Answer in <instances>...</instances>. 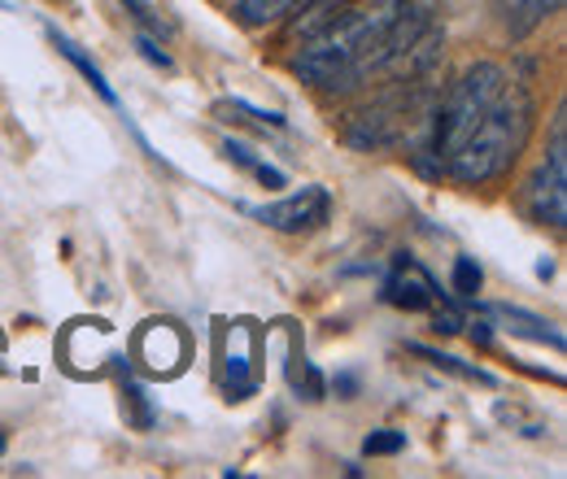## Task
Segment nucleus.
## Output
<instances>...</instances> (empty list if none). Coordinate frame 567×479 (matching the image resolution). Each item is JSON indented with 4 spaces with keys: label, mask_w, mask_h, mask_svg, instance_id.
I'll return each mask as SVG.
<instances>
[{
    "label": "nucleus",
    "mask_w": 567,
    "mask_h": 479,
    "mask_svg": "<svg viewBox=\"0 0 567 479\" xmlns=\"http://www.w3.org/2000/svg\"><path fill=\"white\" fill-rule=\"evenodd\" d=\"M398 0H380L375 9H341L332 22L306 35L301 53L292 58V70L301 83L328 87V92H350L358 83L371 79L375 53L393 27Z\"/></svg>",
    "instance_id": "nucleus-1"
},
{
    "label": "nucleus",
    "mask_w": 567,
    "mask_h": 479,
    "mask_svg": "<svg viewBox=\"0 0 567 479\" xmlns=\"http://www.w3.org/2000/svg\"><path fill=\"white\" fill-rule=\"evenodd\" d=\"M533 127H537V101H533V92L519 87V83H506L497 92V101L489 105V114L476 123V132L445 157V175L454 184H467V188H481L489 179H502L519 162V153L528 148Z\"/></svg>",
    "instance_id": "nucleus-2"
},
{
    "label": "nucleus",
    "mask_w": 567,
    "mask_h": 479,
    "mask_svg": "<svg viewBox=\"0 0 567 479\" xmlns=\"http://www.w3.org/2000/svg\"><path fill=\"white\" fill-rule=\"evenodd\" d=\"M506 87V70L497 62H476L458 74V83L450 87L445 105H436L432 114V132H427V148L445 170V157L476 132V123L489 114V105L497 101V92Z\"/></svg>",
    "instance_id": "nucleus-3"
},
{
    "label": "nucleus",
    "mask_w": 567,
    "mask_h": 479,
    "mask_svg": "<svg viewBox=\"0 0 567 479\" xmlns=\"http://www.w3.org/2000/svg\"><path fill=\"white\" fill-rule=\"evenodd\" d=\"M524 209L542 222V227H567V144H564V110L555 114L550 127V153L542 157V166L533 170V179L524 184Z\"/></svg>",
    "instance_id": "nucleus-4"
},
{
    "label": "nucleus",
    "mask_w": 567,
    "mask_h": 479,
    "mask_svg": "<svg viewBox=\"0 0 567 479\" xmlns=\"http://www.w3.org/2000/svg\"><path fill=\"white\" fill-rule=\"evenodd\" d=\"M262 341H258V323L249 319H236V323H223V393L227 402H249L262 384V371H258V357Z\"/></svg>",
    "instance_id": "nucleus-5"
},
{
    "label": "nucleus",
    "mask_w": 567,
    "mask_h": 479,
    "mask_svg": "<svg viewBox=\"0 0 567 479\" xmlns=\"http://www.w3.org/2000/svg\"><path fill=\"white\" fill-rule=\"evenodd\" d=\"M132 353L153 379H175L188 366V332L171 319H153L136 332Z\"/></svg>",
    "instance_id": "nucleus-6"
},
{
    "label": "nucleus",
    "mask_w": 567,
    "mask_h": 479,
    "mask_svg": "<svg viewBox=\"0 0 567 479\" xmlns=\"http://www.w3.org/2000/svg\"><path fill=\"white\" fill-rule=\"evenodd\" d=\"M245 214L258 218V222H267L271 231L297 236V231H315V227L328 222L332 197H328V188H301V192L284 197V201H276V206H245Z\"/></svg>",
    "instance_id": "nucleus-7"
},
{
    "label": "nucleus",
    "mask_w": 567,
    "mask_h": 479,
    "mask_svg": "<svg viewBox=\"0 0 567 479\" xmlns=\"http://www.w3.org/2000/svg\"><path fill=\"white\" fill-rule=\"evenodd\" d=\"M110 336L114 327L105 319H79L66 327V341H62V357H66V371L87 379V375H101L105 362H114L110 353Z\"/></svg>",
    "instance_id": "nucleus-8"
},
{
    "label": "nucleus",
    "mask_w": 567,
    "mask_h": 479,
    "mask_svg": "<svg viewBox=\"0 0 567 479\" xmlns=\"http://www.w3.org/2000/svg\"><path fill=\"white\" fill-rule=\"evenodd\" d=\"M384 305H393V310H406V314H420V310H432L445 292L436 288V279L415 262V258H398L393 262V271L384 279Z\"/></svg>",
    "instance_id": "nucleus-9"
},
{
    "label": "nucleus",
    "mask_w": 567,
    "mask_h": 479,
    "mask_svg": "<svg viewBox=\"0 0 567 479\" xmlns=\"http://www.w3.org/2000/svg\"><path fill=\"white\" fill-rule=\"evenodd\" d=\"M276 336L284 344V379H288V388L297 393V397H306V402H323V375L310 366V357H306V336H301V327L292 323V319H280L276 323Z\"/></svg>",
    "instance_id": "nucleus-10"
},
{
    "label": "nucleus",
    "mask_w": 567,
    "mask_h": 479,
    "mask_svg": "<svg viewBox=\"0 0 567 479\" xmlns=\"http://www.w3.org/2000/svg\"><path fill=\"white\" fill-rule=\"evenodd\" d=\"M476 314H485V319H497V323H506V332L511 336H524V341H537V344H550L555 353H564V332L555 327V323H546V319H537V314H528V310H519V305H481L476 301Z\"/></svg>",
    "instance_id": "nucleus-11"
},
{
    "label": "nucleus",
    "mask_w": 567,
    "mask_h": 479,
    "mask_svg": "<svg viewBox=\"0 0 567 479\" xmlns=\"http://www.w3.org/2000/svg\"><path fill=\"white\" fill-rule=\"evenodd\" d=\"M489 4H494V18L511 40H528L559 9V0H489Z\"/></svg>",
    "instance_id": "nucleus-12"
},
{
    "label": "nucleus",
    "mask_w": 567,
    "mask_h": 479,
    "mask_svg": "<svg viewBox=\"0 0 567 479\" xmlns=\"http://www.w3.org/2000/svg\"><path fill=\"white\" fill-rule=\"evenodd\" d=\"M44 35H49V44H53V49H58V53H62V58H66V62H71V66L87 79V83H92V92H96L105 105H114V110H118V92L110 87V79L101 74V66H96V62H92V58H87L79 44H74L71 35H62L53 22H44Z\"/></svg>",
    "instance_id": "nucleus-13"
},
{
    "label": "nucleus",
    "mask_w": 567,
    "mask_h": 479,
    "mask_svg": "<svg viewBox=\"0 0 567 479\" xmlns=\"http://www.w3.org/2000/svg\"><path fill=\"white\" fill-rule=\"evenodd\" d=\"M411 353H415V357H424V362H432L436 371H450V375L467 379V384H481V388H497V375H489L485 366H472V362L454 357V353H441V348H427V344H411Z\"/></svg>",
    "instance_id": "nucleus-14"
},
{
    "label": "nucleus",
    "mask_w": 567,
    "mask_h": 479,
    "mask_svg": "<svg viewBox=\"0 0 567 479\" xmlns=\"http://www.w3.org/2000/svg\"><path fill=\"white\" fill-rule=\"evenodd\" d=\"M310 0H236V18L245 22V27H271V22H280V18H292L297 9H306Z\"/></svg>",
    "instance_id": "nucleus-15"
},
{
    "label": "nucleus",
    "mask_w": 567,
    "mask_h": 479,
    "mask_svg": "<svg viewBox=\"0 0 567 479\" xmlns=\"http://www.w3.org/2000/svg\"><path fill=\"white\" fill-rule=\"evenodd\" d=\"M127 13H132V22L148 31V35H157V40H166V35H175V18L157 4V0H118Z\"/></svg>",
    "instance_id": "nucleus-16"
},
{
    "label": "nucleus",
    "mask_w": 567,
    "mask_h": 479,
    "mask_svg": "<svg viewBox=\"0 0 567 479\" xmlns=\"http://www.w3.org/2000/svg\"><path fill=\"white\" fill-rule=\"evenodd\" d=\"M123 418L136 431H148L157 423V406H153V397L144 393V384H136V379H123Z\"/></svg>",
    "instance_id": "nucleus-17"
},
{
    "label": "nucleus",
    "mask_w": 567,
    "mask_h": 479,
    "mask_svg": "<svg viewBox=\"0 0 567 479\" xmlns=\"http://www.w3.org/2000/svg\"><path fill=\"white\" fill-rule=\"evenodd\" d=\"M350 4H354V0H310V4H306V13L292 22V35H301V40H306L310 31H319L323 22H332V18H337L341 9H350Z\"/></svg>",
    "instance_id": "nucleus-18"
},
{
    "label": "nucleus",
    "mask_w": 567,
    "mask_h": 479,
    "mask_svg": "<svg viewBox=\"0 0 567 479\" xmlns=\"http://www.w3.org/2000/svg\"><path fill=\"white\" fill-rule=\"evenodd\" d=\"M481 283H485V271H481L476 258H458V262H454V292H458L463 301H472V296L481 292Z\"/></svg>",
    "instance_id": "nucleus-19"
},
{
    "label": "nucleus",
    "mask_w": 567,
    "mask_h": 479,
    "mask_svg": "<svg viewBox=\"0 0 567 479\" xmlns=\"http://www.w3.org/2000/svg\"><path fill=\"white\" fill-rule=\"evenodd\" d=\"M402 449H406V431H393V427L371 431V436L362 440V454H367V458H384V454H402Z\"/></svg>",
    "instance_id": "nucleus-20"
},
{
    "label": "nucleus",
    "mask_w": 567,
    "mask_h": 479,
    "mask_svg": "<svg viewBox=\"0 0 567 479\" xmlns=\"http://www.w3.org/2000/svg\"><path fill=\"white\" fill-rule=\"evenodd\" d=\"M432 327H436L441 336H454V332L467 327V319H463V310H458L450 296H441V305H432Z\"/></svg>",
    "instance_id": "nucleus-21"
},
{
    "label": "nucleus",
    "mask_w": 567,
    "mask_h": 479,
    "mask_svg": "<svg viewBox=\"0 0 567 479\" xmlns=\"http://www.w3.org/2000/svg\"><path fill=\"white\" fill-rule=\"evenodd\" d=\"M136 53H141L148 66L157 70H175V58L162 49V40L157 35H148V31H136Z\"/></svg>",
    "instance_id": "nucleus-22"
},
{
    "label": "nucleus",
    "mask_w": 567,
    "mask_h": 479,
    "mask_svg": "<svg viewBox=\"0 0 567 479\" xmlns=\"http://www.w3.org/2000/svg\"><path fill=\"white\" fill-rule=\"evenodd\" d=\"M227 110H231V114H245V118H254V123H262V127H271V132H284V127H288V118H284L280 110H258V105H249V101H231Z\"/></svg>",
    "instance_id": "nucleus-23"
},
{
    "label": "nucleus",
    "mask_w": 567,
    "mask_h": 479,
    "mask_svg": "<svg viewBox=\"0 0 567 479\" xmlns=\"http://www.w3.org/2000/svg\"><path fill=\"white\" fill-rule=\"evenodd\" d=\"M223 157H227V162H236L240 170H254V166L262 162L254 144H245V139H236V136H227V139H223Z\"/></svg>",
    "instance_id": "nucleus-24"
},
{
    "label": "nucleus",
    "mask_w": 567,
    "mask_h": 479,
    "mask_svg": "<svg viewBox=\"0 0 567 479\" xmlns=\"http://www.w3.org/2000/svg\"><path fill=\"white\" fill-rule=\"evenodd\" d=\"M254 179H258L267 192H280L284 184H288V179H284V170H276L271 162H258V166H254Z\"/></svg>",
    "instance_id": "nucleus-25"
},
{
    "label": "nucleus",
    "mask_w": 567,
    "mask_h": 479,
    "mask_svg": "<svg viewBox=\"0 0 567 479\" xmlns=\"http://www.w3.org/2000/svg\"><path fill=\"white\" fill-rule=\"evenodd\" d=\"M467 327H472L467 336H472L476 348H494V323H489V319H476V323H467Z\"/></svg>",
    "instance_id": "nucleus-26"
},
{
    "label": "nucleus",
    "mask_w": 567,
    "mask_h": 479,
    "mask_svg": "<svg viewBox=\"0 0 567 479\" xmlns=\"http://www.w3.org/2000/svg\"><path fill=\"white\" fill-rule=\"evenodd\" d=\"M332 388H337L341 397H354V393H358V379H354V375H337V379H332Z\"/></svg>",
    "instance_id": "nucleus-27"
},
{
    "label": "nucleus",
    "mask_w": 567,
    "mask_h": 479,
    "mask_svg": "<svg viewBox=\"0 0 567 479\" xmlns=\"http://www.w3.org/2000/svg\"><path fill=\"white\" fill-rule=\"evenodd\" d=\"M555 274V262H537V279H550Z\"/></svg>",
    "instance_id": "nucleus-28"
},
{
    "label": "nucleus",
    "mask_w": 567,
    "mask_h": 479,
    "mask_svg": "<svg viewBox=\"0 0 567 479\" xmlns=\"http://www.w3.org/2000/svg\"><path fill=\"white\" fill-rule=\"evenodd\" d=\"M9 9H13V4H9V0H0V13H9Z\"/></svg>",
    "instance_id": "nucleus-29"
},
{
    "label": "nucleus",
    "mask_w": 567,
    "mask_h": 479,
    "mask_svg": "<svg viewBox=\"0 0 567 479\" xmlns=\"http://www.w3.org/2000/svg\"><path fill=\"white\" fill-rule=\"evenodd\" d=\"M4 449H9V445H4V431H0V458H4Z\"/></svg>",
    "instance_id": "nucleus-30"
},
{
    "label": "nucleus",
    "mask_w": 567,
    "mask_h": 479,
    "mask_svg": "<svg viewBox=\"0 0 567 479\" xmlns=\"http://www.w3.org/2000/svg\"><path fill=\"white\" fill-rule=\"evenodd\" d=\"M0 357H4V336H0ZM0 371H4V366H0Z\"/></svg>",
    "instance_id": "nucleus-31"
}]
</instances>
